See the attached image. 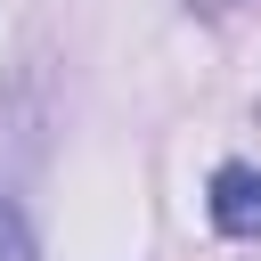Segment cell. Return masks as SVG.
Masks as SVG:
<instances>
[{"label":"cell","instance_id":"obj_1","mask_svg":"<svg viewBox=\"0 0 261 261\" xmlns=\"http://www.w3.org/2000/svg\"><path fill=\"white\" fill-rule=\"evenodd\" d=\"M204 212H212V228H220V237L261 245V171H253V163H220V171H212Z\"/></svg>","mask_w":261,"mask_h":261},{"label":"cell","instance_id":"obj_2","mask_svg":"<svg viewBox=\"0 0 261 261\" xmlns=\"http://www.w3.org/2000/svg\"><path fill=\"white\" fill-rule=\"evenodd\" d=\"M0 261H33V228H24V212L0 196Z\"/></svg>","mask_w":261,"mask_h":261}]
</instances>
